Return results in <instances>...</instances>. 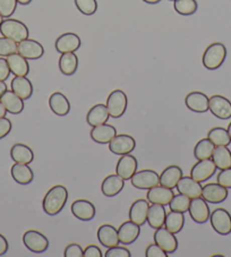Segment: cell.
Returning a JSON list of instances; mask_svg holds the SVG:
<instances>
[{
	"label": "cell",
	"mask_w": 231,
	"mask_h": 257,
	"mask_svg": "<svg viewBox=\"0 0 231 257\" xmlns=\"http://www.w3.org/2000/svg\"><path fill=\"white\" fill-rule=\"evenodd\" d=\"M17 52L28 60H37L44 55V48L37 40L28 38L17 43Z\"/></svg>",
	"instance_id": "obj_10"
},
{
	"label": "cell",
	"mask_w": 231,
	"mask_h": 257,
	"mask_svg": "<svg viewBox=\"0 0 231 257\" xmlns=\"http://www.w3.org/2000/svg\"><path fill=\"white\" fill-rule=\"evenodd\" d=\"M3 21H4V17H3L2 15H0V24H2V23H3Z\"/></svg>",
	"instance_id": "obj_58"
},
{
	"label": "cell",
	"mask_w": 231,
	"mask_h": 257,
	"mask_svg": "<svg viewBox=\"0 0 231 257\" xmlns=\"http://www.w3.org/2000/svg\"><path fill=\"white\" fill-rule=\"evenodd\" d=\"M11 157L13 161H15L16 163L30 165L34 159V153L30 146L22 143H16L12 146Z\"/></svg>",
	"instance_id": "obj_33"
},
{
	"label": "cell",
	"mask_w": 231,
	"mask_h": 257,
	"mask_svg": "<svg viewBox=\"0 0 231 257\" xmlns=\"http://www.w3.org/2000/svg\"><path fill=\"white\" fill-rule=\"evenodd\" d=\"M145 256L146 257H168L169 254L164 251L161 247L157 243H151L145 249Z\"/></svg>",
	"instance_id": "obj_47"
},
{
	"label": "cell",
	"mask_w": 231,
	"mask_h": 257,
	"mask_svg": "<svg viewBox=\"0 0 231 257\" xmlns=\"http://www.w3.org/2000/svg\"><path fill=\"white\" fill-rule=\"evenodd\" d=\"M185 224V216L184 213L177 211H171L166 215V220H164V227H166L169 231L172 233H178L181 231Z\"/></svg>",
	"instance_id": "obj_37"
},
{
	"label": "cell",
	"mask_w": 231,
	"mask_h": 257,
	"mask_svg": "<svg viewBox=\"0 0 231 257\" xmlns=\"http://www.w3.org/2000/svg\"><path fill=\"white\" fill-rule=\"evenodd\" d=\"M210 222L212 228L221 236L231 233V214L225 209L217 207L210 214Z\"/></svg>",
	"instance_id": "obj_5"
},
{
	"label": "cell",
	"mask_w": 231,
	"mask_h": 257,
	"mask_svg": "<svg viewBox=\"0 0 231 257\" xmlns=\"http://www.w3.org/2000/svg\"><path fill=\"white\" fill-rule=\"evenodd\" d=\"M146 4H151V5H155V4H159L161 0H143Z\"/></svg>",
	"instance_id": "obj_55"
},
{
	"label": "cell",
	"mask_w": 231,
	"mask_h": 257,
	"mask_svg": "<svg viewBox=\"0 0 231 257\" xmlns=\"http://www.w3.org/2000/svg\"><path fill=\"white\" fill-rule=\"evenodd\" d=\"M96 236L97 239H99V241L101 242V245L104 246L105 248L117 246L119 243L118 229H116L112 224H102L101 227L97 229Z\"/></svg>",
	"instance_id": "obj_23"
},
{
	"label": "cell",
	"mask_w": 231,
	"mask_h": 257,
	"mask_svg": "<svg viewBox=\"0 0 231 257\" xmlns=\"http://www.w3.org/2000/svg\"><path fill=\"white\" fill-rule=\"evenodd\" d=\"M7 63L10 66L11 73L15 76H26L30 73V65L28 59L21 56L19 52L7 57Z\"/></svg>",
	"instance_id": "obj_30"
},
{
	"label": "cell",
	"mask_w": 231,
	"mask_h": 257,
	"mask_svg": "<svg viewBox=\"0 0 231 257\" xmlns=\"http://www.w3.org/2000/svg\"><path fill=\"white\" fill-rule=\"evenodd\" d=\"M11 87L12 91L23 100L30 99L33 94L32 82L26 76H15L12 79Z\"/></svg>",
	"instance_id": "obj_27"
},
{
	"label": "cell",
	"mask_w": 231,
	"mask_h": 257,
	"mask_svg": "<svg viewBox=\"0 0 231 257\" xmlns=\"http://www.w3.org/2000/svg\"><path fill=\"white\" fill-rule=\"evenodd\" d=\"M226 58V48L223 43L214 42L208 46L203 54V66L208 70L220 68Z\"/></svg>",
	"instance_id": "obj_2"
},
{
	"label": "cell",
	"mask_w": 231,
	"mask_h": 257,
	"mask_svg": "<svg viewBox=\"0 0 231 257\" xmlns=\"http://www.w3.org/2000/svg\"><path fill=\"white\" fill-rule=\"evenodd\" d=\"M128 99L126 93L122 90H114L109 94L106 99V108L110 113V117L121 118L126 112Z\"/></svg>",
	"instance_id": "obj_4"
},
{
	"label": "cell",
	"mask_w": 231,
	"mask_h": 257,
	"mask_svg": "<svg viewBox=\"0 0 231 257\" xmlns=\"http://www.w3.org/2000/svg\"><path fill=\"white\" fill-rule=\"evenodd\" d=\"M102 251L100 247L95 245H90L84 249V257H102Z\"/></svg>",
	"instance_id": "obj_51"
},
{
	"label": "cell",
	"mask_w": 231,
	"mask_h": 257,
	"mask_svg": "<svg viewBox=\"0 0 231 257\" xmlns=\"http://www.w3.org/2000/svg\"><path fill=\"white\" fill-rule=\"evenodd\" d=\"M189 204L190 198L186 196V195L178 193V195H173L172 199L170 203H169V207H170L171 211H177L181 212V213H185V212H187L189 209Z\"/></svg>",
	"instance_id": "obj_41"
},
{
	"label": "cell",
	"mask_w": 231,
	"mask_h": 257,
	"mask_svg": "<svg viewBox=\"0 0 231 257\" xmlns=\"http://www.w3.org/2000/svg\"><path fill=\"white\" fill-rule=\"evenodd\" d=\"M49 107L56 116L64 117L70 111V102L61 92H55L49 97Z\"/></svg>",
	"instance_id": "obj_25"
},
{
	"label": "cell",
	"mask_w": 231,
	"mask_h": 257,
	"mask_svg": "<svg viewBox=\"0 0 231 257\" xmlns=\"http://www.w3.org/2000/svg\"><path fill=\"white\" fill-rule=\"evenodd\" d=\"M23 242L30 251L35 254L44 252L49 247L48 238L38 230H28L23 234Z\"/></svg>",
	"instance_id": "obj_6"
},
{
	"label": "cell",
	"mask_w": 231,
	"mask_h": 257,
	"mask_svg": "<svg viewBox=\"0 0 231 257\" xmlns=\"http://www.w3.org/2000/svg\"><path fill=\"white\" fill-rule=\"evenodd\" d=\"M136 141L133 136L127 134L116 135L109 143V150L117 156H124L134 151Z\"/></svg>",
	"instance_id": "obj_11"
},
{
	"label": "cell",
	"mask_w": 231,
	"mask_h": 257,
	"mask_svg": "<svg viewBox=\"0 0 231 257\" xmlns=\"http://www.w3.org/2000/svg\"><path fill=\"white\" fill-rule=\"evenodd\" d=\"M172 188L164 187L162 185H157L154 187L148 189L146 199L151 204H161V205H169V203L173 197Z\"/></svg>",
	"instance_id": "obj_18"
},
{
	"label": "cell",
	"mask_w": 231,
	"mask_h": 257,
	"mask_svg": "<svg viewBox=\"0 0 231 257\" xmlns=\"http://www.w3.org/2000/svg\"><path fill=\"white\" fill-rule=\"evenodd\" d=\"M153 238L154 242L161 247L164 251H167L168 254H173L178 248V240H177L175 233L169 231L166 227L155 229Z\"/></svg>",
	"instance_id": "obj_12"
},
{
	"label": "cell",
	"mask_w": 231,
	"mask_h": 257,
	"mask_svg": "<svg viewBox=\"0 0 231 257\" xmlns=\"http://www.w3.org/2000/svg\"><path fill=\"white\" fill-rule=\"evenodd\" d=\"M125 185V180H124L121 176L117 174L109 175L102 181L101 190L106 197H113L122 192Z\"/></svg>",
	"instance_id": "obj_26"
},
{
	"label": "cell",
	"mask_w": 231,
	"mask_h": 257,
	"mask_svg": "<svg viewBox=\"0 0 231 257\" xmlns=\"http://www.w3.org/2000/svg\"><path fill=\"white\" fill-rule=\"evenodd\" d=\"M183 177V169L179 166H169L160 175V185L168 188H175Z\"/></svg>",
	"instance_id": "obj_29"
},
{
	"label": "cell",
	"mask_w": 231,
	"mask_h": 257,
	"mask_svg": "<svg viewBox=\"0 0 231 257\" xmlns=\"http://www.w3.org/2000/svg\"><path fill=\"white\" fill-rule=\"evenodd\" d=\"M208 97L202 92H190L185 97V104L189 110L197 113H204L208 110Z\"/></svg>",
	"instance_id": "obj_19"
},
{
	"label": "cell",
	"mask_w": 231,
	"mask_h": 257,
	"mask_svg": "<svg viewBox=\"0 0 231 257\" xmlns=\"http://www.w3.org/2000/svg\"><path fill=\"white\" fill-rule=\"evenodd\" d=\"M17 0H0V15L4 19H10L17 8Z\"/></svg>",
	"instance_id": "obj_44"
},
{
	"label": "cell",
	"mask_w": 231,
	"mask_h": 257,
	"mask_svg": "<svg viewBox=\"0 0 231 257\" xmlns=\"http://www.w3.org/2000/svg\"><path fill=\"white\" fill-rule=\"evenodd\" d=\"M131 180L132 185L137 189H150L160 184V176L157 171L144 169L136 171Z\"/></svg>",
	"instance_id": "obj_8"
},
{
	"label": "cell",
	"mask_w": 231,
	"mask_h": 257,
	"mask_svg": "<svg viewBox=\"0 0 231 257\" xmlns=\"http://www.w3.org/2000/svg\"><path fill=\"white\" fill-rule=\"evenodd\" d=\"M8 248H10V245H8V240L4 234L0 233V256L5 255L8 251Z\"/></svg>",
	"instance_id": "obj_52"
},
{
	"label": "cell",
	"mask_w": 231,
	"mask_h": 257,
	"mask_svg": "<svg viewBox=\"0 0 231 257\" xmlns=\"http://www.w3.org/2000/svg\"><path fill=\"white\" fill-rule=\"evenodd\" d=\"M17 52V42L8 38H0V56L8 57Z\"/></svg>",
	"instance_id": "obj_43"
},
{
	"label": "cell",
	"mask_w": 231,
	"mask_h": 257,
	"mask_svg": "<svg viewBox=\"0 0 231 257\" xmlns=\"http://www.w3.org/2000/svg\"><path fill=\"white\" fill-rule=\"evenodd\" d=\"M65 257H82L84 256V249L78 243H70L64 250Z\"/></svg>",
	"instance_id": "obj_48"
},
{
	"label": "cell",
	"mask_w": 231,
	"mask_h": 257,
	"mask_svg": "<svg viewBox=\"0 0 231 257\" xmlns=\"http://www.w3.org/2000/svg\"><path fill=\"white\" fill-rule=\"evenodd\" d=\"M208 110L213 116L226 120L231 118V102L226 97L215 94L212 95L208 100Z\"/></svg>",
	"instance_id": "obj_9"
},
{
	"label": "cell",
	"mask_w": 231,
	"mask_h": 257,
	"mask_svg": "<svg viewBox=\"0 0 231 257\" xmlns=\"http://www.w3.org/2000/svg\"><path fill=\"white\" fill-rule=\"evenodd\" d=\"M188 212L194 222L198 224H203L210 220V207H208L207 202L202 196L190 199Z\"/></svg>",
	"instance_id": "obj_7"
},
{
	"label": "cell",
	"mask_w": 231,
	"mask_h": 257,
	"mask_svg": "<svg viewBox=\"0 0 231 257\" xmlns=\"http://www.w3.org/2000/svg\"><path fill=\"white\" fill-rule=\"evenodd\" d=\"M11 174L13 179L20 185H29L34 179L33 170L31 169L29 165H24V163L15 162V165L11 169Z\"/></svg>",
	"instance_id": "obj_32"
},
{
	"label": "cell",
	"mask_w": 231,
	"mask_h": 257,
	"mask_svg": "<svg viewBox=\"0 0 231 257\" xmlns=\"http://www.w3.org/2000/svg\"><path fill=\"white\" fill-rule=\"evenodd\" d=\"M216 167L212 159L197 160V162L190 169V177L198 183H204L215 174Z\"/></svg>",
	"instance_id": "obj_13"
},
{
	"label": "cell",
	"mask_w": 231,
	"mask_h": 257,
	"mask_svg": "<svg viewBox=\"0 0 231 257\" xmlns=\"http://www.w3.org/2000/svg\"><path fill=\"white\" fill-rule=\"evenodd\" d=\"M171 2H175V0H171Z\"/></svg>",
	"instance_id": "obj_59"
},
{
	"label": "cell",
	"mask_w": 231,
	"mask_h": 257,
	"mask_svg": "<svg viewBox=\"0 0 231 257\" xmlns=\"http://www.w3.org/2000/svg\"><path fill=\"white\" fill-rule=\"evenodd\" d=\"M68 199V190L63 185H56L43 197L42 207L48 215H57L64 209Z\"/></svg>",
	"instance_id": "obj_1"
},
{
	"label": "cell",
	"mask_w": 231,
	"mask_h": 257,
	"mask_svg": "<svg viewBox=\"0 0 231 257\" xmlns=\"http://www.w3.org/2000/svg\"><path fill=\"white\" fill-rule=\"evenodd\" d=\"M211 159L214 162L216 169L223 170L231 167V151L228 146H215Z\"/></svg>",
	"instance_id": "obj_35"
},
{
	"label": "cell",
	"mask_w": 231,
	"mask_h": 257,
	"mask_svg": "<svg viewBox=\"0 0 231 257\" xmlns=\"http://www.w3.org/2000/svg\"><path fill=\"white\" fill-rule=\"evenodd\" d=\"M0 33L3 37L12 39L13 41L20 43L29 38V29L23 22L14 19H6L0 24Z\"/></svg>",
	"instance_id": "obj_3"
},
{
	"label": "cell",
	"mask_w": 231,
	"mask_h": 257,
	"mask_svg": "<svg viewBox=\"0 0 231 257\" xmlns=\"http://www.w3.org/2000/svg\"><path fill=\"white\" fill-rule=\"evenodd\" d=\"M6 91H7L6 83L3 82V81H0V97L3 96V94H4V93H5Z\"/></svg>",
	"instance_id": "obj_53"
},
{
	"label": "cell",
	"mask_w": 231,
	"mask_h": 257,
	"mask_svg": "<svg viewBox=\"0 0 231 257\" xmlns=\"http://www.w3.org/2000/svg\"><path fill=\"white\" fill-rule=\"evenodd\" d=\"M12 128H13V125H12V121L10 120V119L6 117L0 118V140L4 139V137H6L8 134H10Z\"/></svg>",
	"instance_id": "obj_49"
},
{
	"label": "cell",
	"mask_w": 231,
	"mask_h": 257,
	"mask_svg": "<svg viewBox=\"0 0 231 257\" xmlns=\"http://www.w3.org/2000/svg\"><path fill=\"white\" fill-rule=\"evenodd\" d=\"M11 75V69L10 66H8L7 59L0 58V81L5 82L6 79L10 77Z\"/></svg>",
	"instance_id": "obj_50"
},
{
	"label": "cell",
	"mask_w": 231,
	"mask_h": 257,
	"mask_svg": "<svg viewBox=\"0 0 231 257\" xmlns=\"http://www.w3.org/2000/svg\"><path fill=\"white\" fill-rule=\"evenodd\" d=\"M137 159L132 154H124L116 166V174L121 176L124 180H130L137 171Z\"/></svg>",
	"instance_id": "obj_15"
},
{
	"label": "cell",
	"mask_w": 231,
	"mask_h": 257,
	"mask_svg": "<svg viewBox=\"0 0 231 257\" xmlns=\"http://www.w3.org/2000/svg\"><path fill=\"white\" fill-rule=\"evenodd\" d=\"M91 139L99 144H109L111 140L117 135V130L112 125L108 123H102L99 126L92 127L91 130Z\"/></svg>",
	"instance_id": "obj_24"
},
{
	"label": "cell",
	"mask_w": 231,
	"mask_h": 257,
	"mask_svg": "<svg viewBox=\"0 0 231 257\" xmlns=\"http://www.w3.org/2000/svg\"><path fill=\"white\" fill-rule=\"evenodd\" d=\"M226 131H228L229 136H230V140H231V122L229 123V126H228V128H226Z\"/></svg>",
	"instance_id": "obj_57"
},
{
	"label": "cell",
	"mask_w": 231,
	"mask_h": 257,
	"mask_svg": "<svg viewBox=\"0 0 231 257\" xmlns=\"http://www.w3.org/2000/svg\"><path fill=\"white\" fill-rule=\"evenodd\" d=\"M215 149V145L207 139H202L197 142V144L194 148V157L197 160H205L211 159L213 151Z\"/></svg>",
	"instance_id": "obj_38"
},
{
	"label": "cell",
	"mask_w": 231,
	"mask_h": 257,
	"mask_svg": "<svg viewBox=\"0 0 231 257\" xmlns=\"http://www.w3.org/2000/svg\"><path fill=\"white\" fill-rule=\"evenodd\" d=\"M75 5H76L77 10L81 12L82 14L86 16L95 14V12L97 10L96 0H75Z\"/></svg>",
	"instance_id": "obj_42"
},
{
	"label": "cell",
	"mask_w": 231,
	"mask_h": 257,
	"mask_svg": "<svg viewBox=\"0 0 231 257\" xmlns=\"http://www.w3.org/2000/svg\"><path fill=\"white\" fill-rule=\"evenodd\" d=\"M110 118V113L108 111V108H106L105 104L97 103L88 110L86 114V121L90 126H99L102 123H105Z\"/></svg>",
	"instance_id": "obj_28"
},
{
	"label": "cell",
	"mask_w": 231,
	"mask_h": 257,
	"mask_svg": "<svg viewBox=\"0 0 231 257\" xmlns=\"http://www.w3.org/2000/svg\"><path fill=\"white\" fill-rule=\"evenodd\" d=\"M178 193L186 195V196L192 198H196V197H201L202 196V185L201 183H198L195 179H193L192 177H181L180 180L178 181V184L176 186Z\"/></svg>",
	"instance_id": "obj_20"
},
{
	"label": "cell",
	"mask_w": 231,
	"mask_h": 257,
	"mask_svg": "<svg viewBox=\"0 0 231 257\" xmlns=\"http://www.w3.org/2000/svg\"><path fill=\"white\" fill-rule=\"evenodd\" d=\"M141 233V225L136 224L133 221H125L118 228L119 242L124 245H131L139 238Z\"/></svg>",
	"instance_id": "obj_21"
},
{
	"label": "cell",
	"mask_w": 231,
	"mask_h": 257,
	"mask_svg": "<svg viewBox=\"0 0 231 257\" xmlns=\"http://www.w3.org/2000/svg\"><path fill=\"white\" fill-rule=\"evenodd\" d=\"M149 207L150 203L148 199H136L130 209V220L139 225L145 224L146 220H148Z\"/></svg>",
	"instance_id": "obj_22"
},
{
	"label": "cell",
	"mask_w": 231,
	"mask_h": 257,
	"mask_svg": "<svg viewBox=\"0 0 231 257\" xmlns=\"http://www.w3.org/2000/svg\"><path fill=\"white\" fill-rule=\"evenodd\" d=\"M78 67V58L75 52H66L61 54L59 58V69L66 76H70L76 73Z\"/></svg>",
	"instance_id": "obj_36"
},
{
	"label": "cell",
	"mask_w": 231,
	"mask_h": 257,
	"mask_svg": "<svg viewBox=\"0 0 231 257\" xmlns=\"http://www.w3.org/2000/svg\"><path fill=\"white\" fill-rule=\"evenodd\" d=\"M173 7L178 14L183 16H190L196 13L198 5L196 0H175Z\"/></svg>",
	"instance_id": "obj_40"
},
{
	"label": "cell",
	"mask_w": 231,
	"mask_h": 257,
	"mask_svg": "<svg viewBox=\"0 0 231 257\" xmlns=\"http://www.w3.org/2000/svg\"><path fill=\"white\" fill-rule=\"evenodd\" d=\"M104 257H132V254L128 248L121 247V246H113L106 249L104 252Z\"/></svg>",
	"instance_id": "obj_45"
},
{
	"label": "cell",
	"mask_w": 231,
	"mask_h": 257,
	"mask_svg": "<svg viewBox=\"0 0 231 257\" xmlns=\"http://www.w3.org/2000/svg\"><path fill=\"white\" fill-rule=\"evenodd\" d=\"M2 103L5 105L7 112L12 114H19L24 110V100L16 95L13 91H6L0 97Z\"/></svg>",
	"instance_id": "obj_31"
},
{
	"label": "cell",
	"mask_w": 231,
	"mask_h": 257,
	"mask_svg": "<svg viewBox=\"0 0 231 257\" xmlns=\"http://www.w3.org/2000/svg\"><path fill=\"white\" fill-rule=\"evenodd\" d=\"M166 209L164 205L161 204H152L149 207L148 212V220L146 222L149 223L151 228L159 229L164 225V220H166Z\"/></svg>",
	"instance_id": "obj_34"
},
{
	"label": "cell",
	"mask_w": 231,
	"mask_h": 257,
	"mask_svg": "<svg viewBox=\"0 0 231 257\" xmlns=\"http://www.w3.org/2000/svg\"><path fill=\"white\" fill-rule=\"evenodd\" d=\"M6 113H7V110H6V108H5V105H4V104L2 103V101H0V118L5 117Z\"/></svg>",
	"instance_id": "obj_54"
},
{
	"label": "cell",
	"mask_w": 231,
	"mask_h": 257,
	"mask_svg": "<svg viewBox=\"0 0 231 257\" xmlns=\"http://www.w3.org/2000/svg\"><path fill=\"white\" fill-rule=\"evenodd\" d=\"M216 183L228 189L231 188V167L220 171V174L216 177Z\"/></svg>",
	"instance_id": "obj_46"
},
{
	"label": "cell",
	"mask_w": 231,
	"mask_h": 257,
	"mask_svg": "<svg viewBox=\"0 0 231 257\" xmlns=\"http://www.w3.org/2000/svg\"><path fill=\"white\" fill-rule=\"evenodd\" d=\"M207 139L215 146H229L231 143L229 133L222 127H214L207 133Z\"/></svg>",
	"instance_id": "obj_39"
},
{
	"label": "cell",
	"mask_w": 231,
	"mask_h": 257,
	"mask_svg": "<svg viewBox=\"0 0 231 257\" xmlns=\"http://www.w3.org/2000/svg\"><path fill=\"white\" fill-rule=\"evenodd\" d=\"M31 2H32V0H17V3L21 4V5H29Z\"/></svg>",
	"instance_id": "obj_56"
},
{
	"label": "cell",
	"mask_w": 231,
	"mask_h": 257,
	"mask_svg": "<svg viewBox=\"0 0 231 257\" xmlns=\"http://www.w3.org/2000/svg\"><path fill=\"white\" fill-rule=\"evenodd\" d=\"M82 41L77 34L67 32L61 34L59 38L56 40L55 47L56 50L59 54H66V52H75L77 51L81 47Z\"/></svg>",
	"instance_id": "obj_16"
},
{
	"label": "cell",
	"mask_w": 231,
	"mask_h": 257,
	"mask_svg": "<svg viewBox=\"0 0 231 257\" xmlns=\"http://www.w3.org/2000/svg\"><path fill=\"white\" fill-rule=\"evenodd\" d=\"M202 197L207 203L220 204L228 197V188L217 183H210L204 186L202 189Z\"/></svg>",
	"instance_id": "obj_14"
},
{
	"label": "cell",
	"mask_w": 231,
	"mask_h": 257,
	"mask_svg": "<svg viewBox=\"0 0 231 257\" xmlns=\"http://www.w3.org/2000/svg\"><path fill=\"white\" fill-rule=\"evenodd\" d=\"M72 213L75 218L81 221H90L95 216V206L87 199H76L72 204Z\"/></svg>",
	"instance_id": "obj_17"
}]
</instances>
